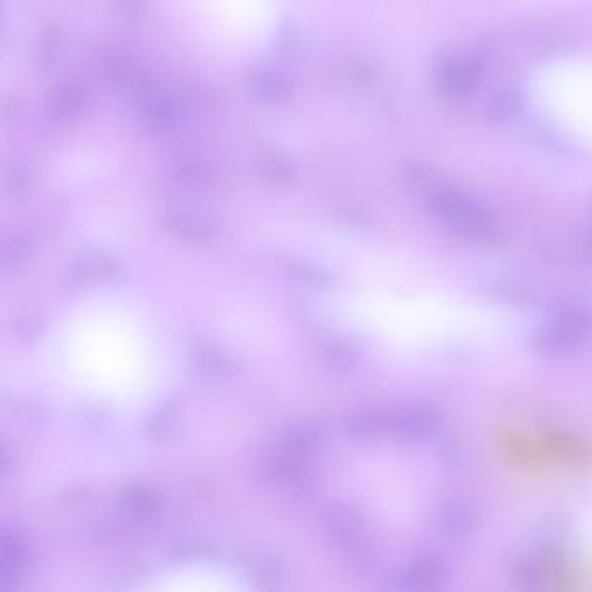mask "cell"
Wrapping results in <instances>:
<instances>
[{
  "label": "cell",
  "instance_id": "1",
  "mask_svg": "<svg viewBox=\"0 0 592 592\" xmlns=\"http://www.w3.org/2000/svg\"><path fill=\"white\" fill-rule=\"evenodd\" d=\"M535 110L553 129L592 148V56H566L539 66L530 79Z\"/></svg>",
  "mask_w": 592,
  "mask_h": 592
},
{
  "label": "cell",
  "instance_id": "2",
  "mask_svg": "<svg viewBox=\"0 0 592 592\" xmlns=\"http://www.w3.org/2000/svg\"><path fill=\"white\" fill-rule=\"evenodd\" d=\"M507 459L530 473H566L589 461L586 445L560 431H525L506 436Z\"/></svg>",
  "mask_w": 592,
  "mask_h": 592
}]
</instances>
